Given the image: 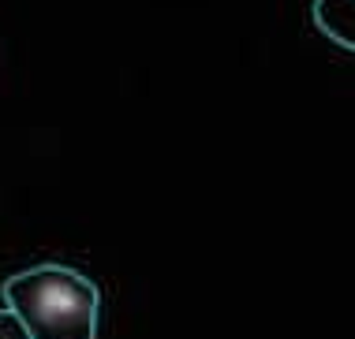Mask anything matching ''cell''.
Segmentation results:
<instances>
[{"instance_id":"7a4b0ae2","label":"cell","mask_w":355,"mask_h":339,"mask_svg":"<svg viewBox=\"0 0 355 339\" xmlns=\"http://www.w3.org/2000/svg\"><path fill=\"white\" fill-rule=\"evenodd\" d=\"M314 23L337 45L355 48V0H314Z\"/></svg>"},{"instance_id":"3957f363","label":"cell","mask_w":355,"mask_h":339,"mask_svg":"<svg viewBox=\"0 0 355 339\" xmlns=\"http://www.w3.org/2000/svg\"><path fill=\"white\" fill-rule=\"evenodd\" d=\"M0 339H31L12 309H0Z\"/></svg>"},{"instance_id":"6da1fadb","label":"cell","mask_w":355,"mask_h":339,"mask_svg":"<svg viewBox=\"0 0 355 339\" xmlns=\"http://www.w3.org/2000/svg\"><path fill=\"white\" fill-rule=\"evenodd\" d=\"M4 302L31 339H98L101 291L68 265H34L4 284Z\"/></svg>"}]
</instances>
